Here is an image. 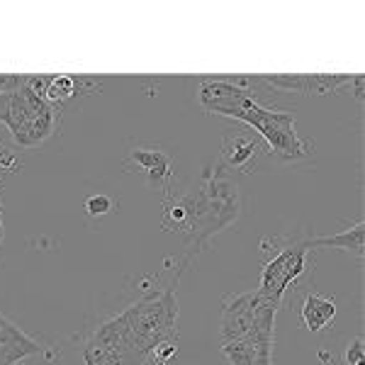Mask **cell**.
<instances>
[{"label":"cell","instance_id":"9c48e42d","mask_svg":"<svg viewBox=\"0 0 365 365\" xmlns=\"http://www.w3.org/2000/svg\"><path fill=\"white\" fill-rule=\"evenodd\" d=\"M275 341H258L251 336L222 344V353L232 365H273Z\"/></svg>","mask_w":365,"mask_h":365},{"label":"cell","instance_id":"9a60e30c","mask_svg":"<svg viewBox=\"0 0 365 365\" xmlns=\"http://www.w3.org/2000/svg\"><path fill=\"white\" fill-rule=\"evenodd\" d=\"M83 210H86L88 217H93V220H100V217L110 215V212L115 210V202H113V197H108V195H93V197L86 200Z\"/></svg>","mask_w":365,"mask_h":365},{"label":"cell","instance_id":"7c38bea8","mask_svg":"<svg viewBox=\"0 0 365 365\" xmlns=\"http://www.w3.org/2000/svg\"><path fill=\"white\" fill-rule=\"evenodd\" d=\"M314 246H331V249H341L344 253H351L356 258H363V246H365V225L358 222L344 232L334 234V237H322V239H312L309 249Z\"/></svg>","mask_w":365,"mask_h":365},{"label":"cell","instance_id":"8992f818","mask_svg":"<svg viewBox=\"0 0 365 365\" xmlns=\"http://www.w3.org/2000/svg\"><path fill=\"white\" fill-rule=\"evenodd\" d=\"M258 302V292H239L225 299L222 304V322H220V344H229L249 336L253 324V309Z\"/></svg>","mask_w":365,"mask_h":365},{"label":"cell","instance_id":"8fae6325","mask_svg":"<svg viewBox=\"0 0 365 365\" xmlns=\"http://www.w3.org/2000/svg\"><path fill=\"white\" fill-rule=\"evenodd\" d=\"M258 154V141L253 137H246V134H234V137H227L225 144H222V158L229 168H241L249 173L251 161Z\"/></svg>","mask_w":365,"mask_h":365},{"label":"cell","instance_id":"ac0fdd59","mask_svg":"<svg viewBox=\"0 0 365 365\" xmlns=\"http://www.w3.org/2000/svg\"><path fill=\"white\" fill-rule=\"evenodd\" d=\"M319 361H324V363H327V365H334V356H329V353H319Z\"/></svg>","mask_w":365,"mask_h":365},{"label":"cell","instance_id":"5bb4252c","mask_svg":"<svg viewBox=\"0 0 365 365\" xmlns=\"http://www.w3.org/2000/svg\"><path fill=\"white\" fill-rule=\"evenodd\" d=\"M76 96V78H68V76H58V78H49L46 83V103L56 105V103H63V100L73 98Z\"/></svg>","mask_w":365,"mask_h":365},{"label":"cell","instance_id":"30bf717a","mask_svg":"<svg viewBox=\"0 0 365 365\" xmlns=\"http://www.w3.org/2000/svg\"><path fill=\"white\" fill-rule=\"evenodd\" d=\"M302 322L312 334L324 331L329 324L336 317V302L331 297H322V295H307L302 302Z\"/></svg>","mask_w":365,"mask_h":365},{"label":"cell","instance_id":"6da1fadb","mask_svg":"<svg viewBox=\"0 0 365 365\" xmlns=\"http://www.w3.org/2000/svg\"><path fill=\"white\" fill-rule=\"evenodd\" d=\"M178 304L170 292L127 307L93 334L86 365H146L161 341L175 336Z\"/></svg>","mask_w":365,"mask_h":365},{"label":"cell","instance_id":"4fadbf2b","mask_svg":"<svg viewBox=\"0 0 365 365\" xmlns=\"http://www.w3.org/2000/svg\"><path fill=\"white\" fill-rule=\"evenodd\" d=\"M263 83L282 93H307L312 96V76H268V78H263Z\"/></svg>","mask_w":365,"mask_h":365},{"label":"cell","instance_id":"ba28073f","mask_svg":"<svg viewBox=\"0 0 365 365\" xmlns=\"http://www.w3.org/2000/svg\"><path fill=\"white\" fill-rule=\"evenodd\" d=\"M42 346L32 336H27L17 324L5 314H0V365H15L29 356H37Z\"/></svg>","mask_w":365,"mask_h":365},{"label":"cell","instance_id":"2e32d148","mask_svg":"<svg viewBox=\"0 0 365 365\" xmlns=\"http://www.w3.org/2000/svg\"><path fill=\"white\" fill-rule=\"evenodd\" d=\"M346 365H365L363 358V336H356L346 349Z\"/></svg>","mask_w":365,"mask_h":365},{"label":"cell","instance_id":"52a82bcc","mask_svg":"<svg viewBox=\"0 0 365 365\" xmlns=\"http://www.w3.org/2000/svg\"><path fill=\"white\" fill-rule=\"evenodd\" d=\"M125 168L129 173H144L149 178L151 187H166L170 180V154L163 149H149V146H137L129 151Z\"/></svg>","mask_w":365,"mask_h":365},{"label":"cell","instance_id":"e0dca14e","mask_svg":"<svg viewBox=\"0 0 365 365\" xmlns=\"http://www.w3.org/2000/svg\"><path fill=\"white\" fill-rule=\"evenodd\" d=\"M0 166H3V168H15L17 166V158L10 154V151L0 149Z\"/></svg>","mask_w":365,"mask_h":365},{"label":"cell","instance_id":"5b68a950","mask_svg":"<svg viewBox=\"0 0 365 365\" xmlns=\"http://www.w3.org/2000/svg\"><path fill=\"white\" fill-rule=\"evenodd\" d=\"M197 103L212 115H229L251 103H263L249 88V78H207L197 88Z\"/></svg>","mask_w":365,"mask_h":365},{"label":"cell","instance_id":"3957f363","mask_svg":"<svg viewBox=\"0 0 365 365\" xmlns=\"http://www.w3.org/2000/svg\"><path fill=\"white\" fill-rule=\"evenodd\" d=\"M227 117L244 122L256 129L268 144V151L280 161H302L314 154V144L295 132V115L273 110L266 103H251L244 110H234Z\"/></svg>","mask_w":365,"mask_h":365},{"label":"cell","instance_id":"7a4b0ae2","mask_svg":"<svg viewBox=\"0 0 365 365\" xmlns=\"http://www.w3.org/2000/svg\"><path fill=\"white\" fill-rule=\"evenodd\" d=\"M0 122L10 129L13 141L22 149H37L46 139L54 137L58 127V115L44 96L29 88L25 78L17 91L0 93Z\"/></svg>","mask_w":365,"mask_h":365},{"label":"cell","instance_id":"277c9868","mask_svg":"<svg viewBox=\"0 0 365 365\" xmlns=\"http://www.w3.org/2000/svg\"><path fill=\"white\" fill-rule=\"evenodd\" d=\"M307 253H309V241L282 246V249L275 251L273 258L263 266L258 295L280 307L282 295L287 292V287H290L292 282L304 273V268H307Z\"/></svg>","mask_w":365,"mask_h":365},{"label":"cell","instance_id":"d6986e66","mask_svg":"<svg viewBox=\"0 0 365 365\" xmlns=\"http://www.w3.org/2000/svg\"><path fill=\"white\" fill-rule=\"evenodd\" d=\"M15 365H25V361H20V363H15Z\"/></svg>","mask_w":365,"mask_h":365}]
</instances>
